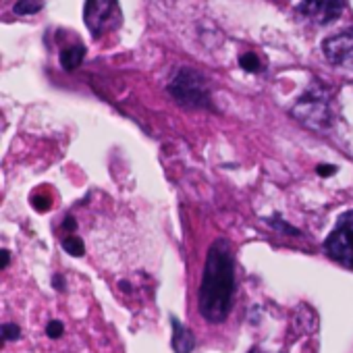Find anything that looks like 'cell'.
Listing matches in <instances>:
<instances>
[{
  "label": "cell",
  "mask_w": 353,
  "mask_h": 353,
  "mask_svg": "<svg viewBox=\"0 0 353 353\" xmlns=\"http://www.w3.org/2000/svg\"><path fill=\"white\" fill-rule=\"evenodd\" d=\"M322 54L328 65L353 71V28L326 38L322 44Z\"/></svg>",
  "instance_id": "6"
},
{
  "label": "cell",
  "mask_w": 353,
  "mask_h": 353,
  "mask_svg": "<svg viewBox=\"0 0 353 353\" xmlns=\"http://www.w3.org/2000/svg\"><path fill=\"white\" fill-rule=\"evenodd\" d=\"M235 291V260L227 239L212 243L200 287V312L208 322L227 320Z\"/></svg>",
  "instance_id": "1"
},
{
  "label": "cell",
  "mask_w": 353,
  "mask_h": 353,
  "mask_svg": "<svg viewBox=\"0 0 353 353\" xmlns=\"http://www.w3.org/2000/svg\"><path fill=\"white\" fill-rule=\"evenodd\" d=\"M343 0H299L297 13L314 26H328L341 17Z\"/></svg>",
  "instance_id": "7"
},
{
  "label": "cell",
  "mask_w": 353,
  "mask_h": 353,
  "mask_svg": "<svg viewBox=\"0 0 353 353\" xmlns=\"http://www.w3.org/2000/svg\"><path fill=\"white\" fill-rule=\"evenodd\" d=\"M65 250L71 254V256H83V243L77 239V237H69L65 241Z\"/></svg>",
  "instance_id": "11"
},
{
  "label": "cell",
  "mask_w": 353,
  "mask_h": 353,
  "mask_svg": "<svg viewBox=\"0 0 353 353\" xmlns=\"http://www.w3.org/2000/svg\"><path fill=\"white\" fill-rule=\"evenodd\" d=\"M241 67L248 69V71H258L260 69V61L256 59V54H245L241 59Z\"/></svg>",
  "instance_id": "12"
},
{
  "label": "cell",
  "mask_w": 353,
  "mask_h": 353,
  "mask_svg": "<svg viewBox=\"0 0 353 353\" xmlns=\"http://www.w3.org/2000/svg\"><path fill=\"white\" fill-rule=\"evenodd\" d=\"M19 326L15 324H5L3 326V341H13V339H19Z\"/></svg>",
  "instance_id": "13"
},
{
  "label": "cell",
  "mask_w": 353,
  "mask_h": 353,
  "mask_svg": "<svg viewBox=\"0 0 353 353\" xmlns=\"http://www.w3.org/2000/svg\"><path fill=\"white\" fill-rule=\"evenodd\" d=\"M291 114L312 129H326L332 123L330 94L322 85L310 88L293 106Z\"/></svg>",
  "instance_id": "2"
},
{
  "label": "cell",
  "mask_w": 353,
  "mask_h": 353,
  "mask_svg": "<svg viewBox=\"0 0 353 353\" xmlns=\"http://www.w3.org/2000/svg\"><path fill=\"white\" fill-rule=\"evenodd\" d=\"M83 54H85V48L79 46V44L73 46V48H67V50L61 54V65H63V69H67V71L77 69L79 63L83 61Z\"/></svg>",
  "instance_id": "9"
},
{
  "label": "cell",
  "mask_w": 353,
  "mask_h": 353,
  "mask_svg": "<svg viewBox=\"0 0 353 353\" xmlns=\"http://www.w3.org/2000/svg\"><path fill=\"white\" fill-rule=\"evenodd\" d=\"M250 353H260V351H258V349H252V351H250Z\"/></svg>",
  "instance_id": "15"
},
{
  "label": "cell",
  "mask_w": 353,
  "mask_h": 353,
  "mask_svg": "<svg viewBox=\"0 0 353 353\" xmlns=\"http://www.w3.org/2000/svg\"><path fill=\"white\" fill-rule=\"evenodd\" d=\"M170 94L185 106H204L210 102L208 85L200 73L194 69H181L168 85Z\"/></svg>",
  "instance_id": "4"
},
{
  "label": "cell",
  "mask_w": 353,
  "mask_h": 353,
  "mask_svg": "<svg viewBox=\"0 0 353 353\" xmlns=\"http://www.w3.org/2000/svg\"><path fill=\"white\" fill-rule=\"evenodd\" d=\"M196 339L188 326H183L176 318H172V349L174 353H192Z\"/></svg>",
  "instance_id": "8"
},
{
  "label": "cell",
  "mask_w": 353,
  "mask_h": 353,
  "mask_svg": "<svg viewBox=\"0 0 353 353\" xmlns=\"http://www.w3.org/2000/svg\"><path fill=\"white\" fill-rule=\"evenodd\" d=\"M324 250L332 260L353 268V210L336 221V227L324 241Z\"/></svg>",
  "instance_id": "5"
},
{
  "label": "cell",
  "mask_w": 353,
  "mask_h": 353,
  "mask_svg": "<svg viewBox=\"0 0 353 353\" xmlns=\"http://www.w3.org/2000/svg\"><path fill=\"white\" fill-rule=\"evenodd\" d=\"M46 334H48V336H52V339H59V336L63 334V322H59V320L50 322V324H48V328H46Z\"/></svg>",
  "instance_id": "14"
},
{
  "label": "cell",
  "mask_w": 353,
  "mask_h": 353,
  "mask_svg": "<svg viewBox=\"0 0 353 353\" xmlns=\"http://www.w3.org/2000/svg\"><path fill=\"white\" fill-rule=\"evenodd\" d=\"M83 21L94 38L117 32L123 23L119 0H85Z\"/></svg>",
  "instance_id": "3"
},
{
  "label": "cell",
  "mask_w": 353,
  "mask_h": 353,
  "mask_svg": "<svg viewBox=\"0 0 353 353\" xmlns=\"http://www.w3.org/2000/svg\"><path fill=\"white\" fill-rule=\"evenodd\" d=\"M42 9V0H21V3L15 5V13L19 15H32L38 13Z\"/></svg>",
  "instance_id": "10"
}]
</instances>
